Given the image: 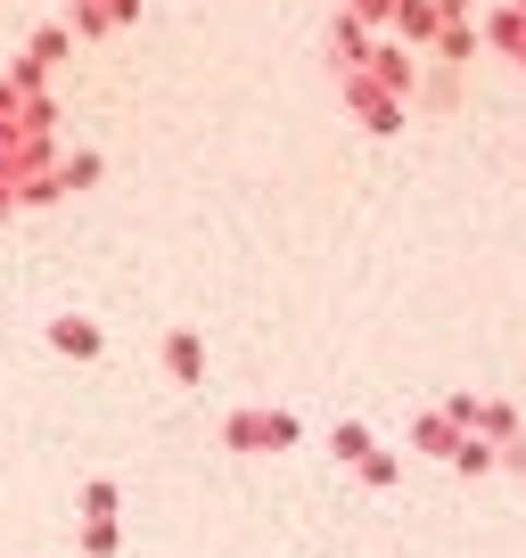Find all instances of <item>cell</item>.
<instances>
[{
    "label": "cell",
    "instance_id": "2",
    "mask_svg": "<svg viewBox=\"0 0 526 558\" xmlns=\"http://www.w3.org/2000/svg\"><path fill=\"white\" fill-rule=\"evenodd\" d=\"M50 345H58V353H83V362H91V353H99V329H91V320H58Z\"/></svg>",
    "mask_w": 526,
    "mask_h": 558
},
{
    "label": "cell",
    "instance_id": "4",
    "mask_svg": "<svg viewBox=\"0 0 526 558\" xmlns=\"http://www.w3.org/2000/svg\"><path fill=\"white\" fill-rule=\"evenodd\" d=\"M83 550H99V558L116 550V518H91V525H83Z\"/></svg>",
    "mask_w": 526,
    "mask_h": 558
},
{
    "label": "cell",
    "instance_id": "5",
    "mask_svg": "<svg viewBox=\"0 0 526 558\" xmlns=\"http://www.w3.org/2000/svg\"><path fill=\"white\" fill-rule=\"evenodd\" d=\"M83 509H91V518H107V509H116V485H107V476H99V485H83Z\"/></svg>",
    "mask_w": 526,
    "mask_h": 558
},
{
    "label": "cell",
    "instance_id": "3",
    "mask_svg": "<svg viewBox=\"0 0 526 558\" xmlns=\"http://www.w3.org/2000/svg\"><path fill=\"white\" fill-rule=\"evenodd\" d=\"M165 362H174V378H198L206 353H198V337H165Z\"/></svg>",
    "mask_w": 526,
    "mask_h": 558
},
{
    "label": "cell",
    "instance_id": "1",
    "mask_svg": "<svg viewBox=\"0 0 526 558\" xmlns=\"http://www.w3.org/2000/svg\"><path fill=\"white\" fill-rule=\"evenodd\" d=\"M230 444H297V418H263V411H239L230 418Z\"/></svg>",
    "mask_w": 526,
    "mask_h": 558
}]
</instances>
